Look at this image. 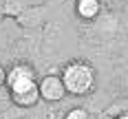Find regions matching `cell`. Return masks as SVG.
Returning a JSON list of instances; mask_svg holds the SVG:
<instances>
[{
    "mask_svg": "<svg viewBox=\"0 0 128 119\" xmlns=\"http://www.w3.org/2000/svg\"><path fill=\"white\" fill-rule=\"evenodd\" d=\"M0 108H2V106H0Z\"/></svg>",
    "mask_w": 128,
    "mask_h": 119,
    "instance_id": "cell-8",
    "label": "cell"
},
{
    "mask_svg": "<svg viewBox=\"0 0 128 119\" xmlns=\"http://www.w3.org/2000/svg\"><path fill=\"white\" fill-rule=\"evenodd\" d=\"M115 119H128V115H117Z\"/></svg>",
    "mask_w": 128,
    "mask_h": 119,
    "instance_id": "cell-7",
    "label": "cell"
},
{
    "mask_svg": "<svg viewBox=\"0 0 128 119\" xmlns=\"http://www.w3.org/2000/svg\"><path fill=\"white\" fill-rule=\"evenodd\" d=\"M11 99H13V104L22 106V108H31V106H36V104H38L42 97H40V88H33V91H29V93L11 95Z\"/></svg>",
    "mask_w": 128,
    "mask_h": 119,
    "instance_id": "cell-5",
    "label": "cell"
},
{
    "mask_svg": "<svg viewBox=\"0 0 128 119\" xmlns=\"http://www.w3.org/2000/svg\"><path fill=\"white\" fill-rule=\"evenodd\" d=\"M4 84L11 95H20V93H29L38 88V77L29 64H13L4 77Z\"/></svg>",
    "mask_w": 128,
    "mask_h": 119,
    "instance_id": "cell-2",
    "label": "cell"
},
{
    "mask_svg": "<svg viewBox=\"0 0 128 119\" xmlns=\"http://www.w3.org/2000/svg\"><path fill=\"white\" fill-rule=\"evenodd\" d=\"M100 11H102L100 0H77L75 2V13L82 20H93L100 15Z\"/></svg>",
    "mask_w": 128,
    "mask_h": 119,
    "instance_id": "cell-4",
    "label": "cell"
},
{
    "mask_svg": "<svg viewBox=\"0 0 128 119\" xmlns=\"http://www.w3.org/2000/svg\"><path fill=\"white\" fill-rule=\"evenodd\" d=\"M64 119H90V117H88V110L86 108H73V110L66 113Z\"/></svg>",
    "mask_w": 128,
    "mask_h": 119,
    "instance_id": "cell-6",
    "label": "cell"
},
{
    "mask_svg": "<svg viewBox=\"0 0 128 119\" xmlns=\"http://www.w3.org/2000/svg\"><path fill=\"white\" fill-rule=\"evenodd\" d=\"M62 82L68 95H86L95 86V68L84 60H73L64 66Z\"/></svg>",
    "mask_w": 128,
    "mask_h": 119,
    "instance_id": "cell-1",
    "label": "cell"
},
{
    "mask_svg": "<svg viewBox=\"0 0 128 119\" xmlns=\"http://www.w3.org/2000/svg\"><path fill=\"white\" fill-rule=\"evenodd\" d=\"M40 88V97L44 102H60L66 95V86L62 82V75H44L38 82Z\"/></svg>",
    "mask_w": 128,
    "mask_h": 119,
    "instance_id": "cell-3",
    "label": "cell"
}]
</instances>
